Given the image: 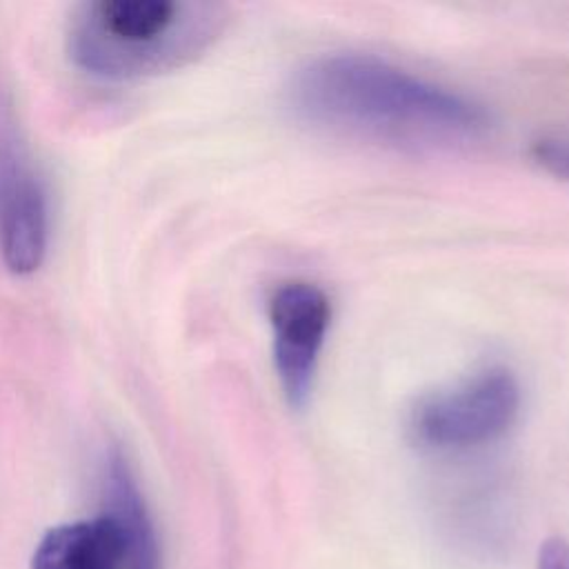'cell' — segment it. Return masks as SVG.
I'll list each match as a JSON object with an SVG mask.
<instances>
[{"mask_svg":"<svg viewBox=\"0 0 569 569\" xmlns=\"http://www.w3.org/2000/svg\"><path fill=\"white\" fill-rule=\"evenodd\" d=\"M329 322L331 305L316 282L293 278L273 289L269 298L273 367L293 407H302L311 393Z\"/></svg>","mask_w":569,"mask_h":569,"instance_id":"5b68a950","label":"cell"},{"mask_svg":"<svg viewBox=\"0 0 569 569\" xmlns=\"http://www.w3.org/2000/svg\"><path fill=\"white\" fill-rule=\"evenodd\" d=\"M518 411L516 376L507 367H485L460 385L420 400L411 413V431L431 449H471L500 438Z\"/></svg>","mask_w":569,"mask_h":569,"instance_id":"277c9868","label":"cell"},{"mask_svg":"<svg viewBox=\"0 0 569 569\" xmlns=\"http://www.w3.org/2000/svg\"><path fill=\"white\" fill-rule=\"evenodd\" d=\"M289 102L313 127L405 151L467 149L491 127L476 100L371 53L307 62L293 76Z\"/></svg>","mask_w":569,"mask_h":569,"instance_id":"6da1fadb","label":"cell"},{"mask_svg":"<svg viewBox=\"0 0 569 569\" xmlns=\"http://www.w3.org/2000/svg\"><path fill=\"white\" fill-rule=\"evenodd\" d=\"M538 569H569V542L549 538L538 551Z\"/></svg>","mask_w":569,"mask_h":569,"instance_id":"ba28073f","label":"cell"},{"mask_svg":"<svg viewBox=\"0 0 569 569\" xmlns=\"http://www.w3.org/2000/svg\"><path fill=\"white\" fill-rule=\"evenodd\" d=\"M531 156L553 178L569 180V129L540 136L531 144Z\"/></svg>","mask_w":569,"mask_h":569,"instance_id":"52a82bcc","label":"cell"},{"mask_svg":"<svg viewBox=\"0 0 569 569\" xmlns=\"http://www.w3.org/2000/svg\"><path fill=\"white\" fill-rule=\"evenodd\" d=\"M104 511L44 533L31 569H158V542L138 487L118 453L102 478Z\"/></svg>","mask_w":569,"mask_h":569,"instance_id":"3957f363","label":"cell"},{"mask_svg":"<svg viewBox=\"0 0 569 569\" xmlns=\"http://www.w3.org/2000/svg\"><path fill=\"white\" fill-rule=\"evenodd\" d=\"M227 7L187 0H91L73 9L71 60L91 76L131 80L200 56L224 29Z\"/></svg>","mask_w":569,"mask_h":569,"instance_id":"7a4b0ae2","label":"cell"},{"mask_svg":"<svg viewBox=\"0 0 569 569\" xmlns=\"http://www.w3.org/2000/svg\"><path fill=\"white\" fill-rule=\"evenodd\" d=\"M47 200L38 178L18 160L0 171V251L13 273H31L47 251Z\"/></svg>","mask_w":569,"mask_h":569,"instance_id":"8992f818","label":"cell"}]
</instances>
